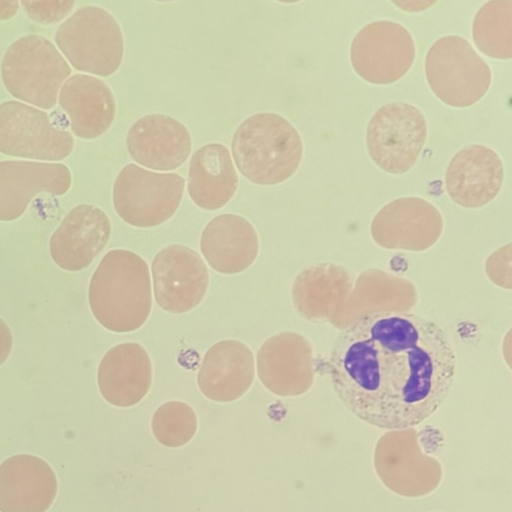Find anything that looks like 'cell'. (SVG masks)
I'll use <instances>...</instances> for the list:
<instances>
[{
    "label": "cell",
    "instance_id": "1",
    "mask_svg": "<svg viewBox=\"0 0 512 512\" xmlns=\"http://www.w3.org/2000/svg\"><path fill=\"white\" fill-rule=\"evenodd\" d=\"M445 329L404 311L366 314L337 335L327 368L334 392L365 423L412 428L444 403L456 375Z\"/></svg>",
    "mask_w": 512,
    "mask_h": 512
},
{
    "label": "cell",
    "instance_id": "2",
    "mask_svg": "<svg viewBox=\"0 0 512 512\" xmlns=\"http://www.w3.org/2000/svg\"><path fill=\"white\" fill-rule=\"evenodd\" d=\"M88 299L94 317L104 328L116 333L139 329L152 308L146 261L129 250L109 251L92 275Z\"/></svg>",
    "mask_w": 512,
    "mask_h": 512
},
{
    "label": "cell",
    "instance_id": "3",
    "mask_svg": "<svg viewBox=\"0 0 512 512\" xmlns=\"http://www.w3.org/2000/svg\"><path fill=\"white\" fill-rule=\"evenodd\" d=\"M231 150L239 172L250 182L263 186L288 180L303 156L296 128L272 112L246 118L234 132Z\"/></svg>",
    "mask_w": 512,
    "mask_h": 512
},
{
    "label": "cell",
    "instance_id": "4",
    "mask_svg": "<svg viewBox=\"0 0 512 512\" xmlns=\"http://www.w3.org/2000/svg\"><path fill=\"white\" fill-rule=\"evenodd\" d=\"M71 75L62 53L45 36L18 38L1 61V77L7 91L23 103L48 110L56 105L63 83Z\"/></svg>",
    "mask_w": 512,
    "mask_h": 512
},
{
    "label": "cell",
    "instance_id": "5",
    "mask_svg": "<svg viewBox=\"0 0 512 512\" xmlns=\"http://www.w3.org/2000/svg\"><path fill=\"white\" fill-rule=\"evenodd\" d=\"M56 44L72 67L100 77L118 70L124 54L122 30L107 10L83 6L60 24Z\"/></svg>",
    "mask_w": 512,
    "mask_h": 512
},
{
    "label": "cell",
    "instance_id": "6",
    "mask_svg": "<svg viewBox=\"0 0 512 512\" xmlns=\"http://www.w3.org/2000/svg\"><path fill=\"white\" fill-rule=\"evenodd\" d=\"M427 83L445 104L465 108L479 101L491 85V70L463 37L439 38L425 59Z\"/></svg>",
    "mask_w": 512,
    "mask_h": 512
},
{
    "label": "cell",
    "instance_id": "7",
    "mask_svg": "<svg viewBox=\"0 0 512 512\" xmlns=\"http://www.w3.org/2000/svg\"><path fill=\"white\" fill-rule=\"evenodd\" d=\"M184 188L185 179L177 173L153 172L129 163L115 179L114 208L132 226L155 227L174 215Z\"/></svg>",
    "mask_w": 512,
    "mask_h": 512
},
{
    "label": "cell",
    "instance_id": "8",
    "mask_svg": "<svg viewBox=\"0 0 512 512\" xmlns=\"http://www.w3.org/2000/svg\"><path fill=\"white\" fill-rule=\"evenodd\" d=\"M374 469L393 493L417 498L432 493L443 477L441 463L424 453L414 428L390 430L374 449Z\"/></svg>",
    "mask_w": 512,
    "mask_h": 512
},
{
    "label": "cell",
    "instance_id": "9",
    "mask_svg": "<svg viewBox=\"0 0 512 512\" xmlns=\"http://www.w3.org/2000/svg\"><path fill=\"white\" fill-rule=\"evenodd\" d=\"M427 136L422 112L405 102L379 108L367 126L366 146L373 162L390 174L410 170L419 158Z\"/></svg>",
    "mask_w": 512,
    "mask_h": 512
},
{
    "label": "cell",
    "instance_id": "10",
    "mask_svg": "<svg viewBox=\"0 0 512 512\" xmlns=\"http://www.w3.org/2000/svg\"><path fill=\"white\" fill-rule=\"evenodd\" d=\"M74 148L71 133L57 127L32 105L8 100L0 104V152L13 157L55 162Z\"/></svg>",
    "mask_w": 512,
    "mask_h": 512
},
{
    "label": "cell",
    "instance_id": "11",
    "mask_svg": "<svg viewBox=\"0 0 512 512\" xmlns=\"http://www.w3.org/2000/svg\"><path fill=\"white\" fill-rule=\"evenodd\" d=\"M416 54L411 33L388 20L364 26L354 37L350 61L358 76L377 85L400 80L411 68Z\"/></svg>",
    "mask_w": 512,
    "mask_h": 512
},
{
    "label": "cell",
    "instance_id": "12",
    "mask_svg": "<svg viewBox=\"0 0 512 512\" xmlns=\"http://www.w3.org/2000/svg\"><path fill=\"white\" fill-rule=\"evenodd\" d=\"M157 304L171 313H185L204 298L209 274L201 256L184 245H170L155 256L151 265Z\"/></svg>",
    "mask_w": 512,
    "mask_h": 512
},
{
    "label": "cell",
    "instance_id": "13",
    "mask_svg": "<svg viewBox=\"0 0 512 512\" xmlns=\"http://www.w3.org/2000/svg\"><path fill=\"white\" fill-rule=\"evenodd\" d=\"M71 184V172L63 163L0 161V221L18 219L36 195L60 196Z\"/></svg>",
    "mask_w": 512,
    "mask_h": 512
},
{
    "label": "cell",
    "instance_id": "14",
    "mask_svg": "<svg viewBox=\"0 0 512 512\" xmlns=\"http://www.w3.org/2000/svg\"><path fill=\"white\" fill-rule=\"evenodd\" d=\"M111 234L107 214L91 204L72 208L51 236L53 261L66 271L88 267L106 246Z\"/></svg>",
    "mask_w": 512,
    "mask_h": 512
},
{
    "label": "cell",
    "instance_id": "15",
    "mask_svg": "<svg viewBox=\"0 0 512 512\" xmlns=\"http://www.w3.org/2000/svg\"><path fill=\"white\" fill-rule=\"evenodd\" d=\"M126 147L140 165L158 171H170L183 165L192 149L188 129L166 114H148L129 129Z\"/></svg>",
    "mask_w": 512,
    "mask_h": 512
},
{
    "label": "cell",
    "instance_id": "16",
    "mask_svg": "<svg viewBox=\"0 0 512 512\" xmlns=\"http://www.w3.org/2000/svg\"><path fill=\"white\" fill-rule=\"evenodd\" d=\"M504 179L503 163L491 148L468 145L458 151L445 173V188L450 198L467 207H481L499 193Z\"/></svg>",
    "mask_w": 512,
    "mask_h": 512
},
{
    "label": "cell",
    "instance_id": "17",
    "mask_svg": "<svg viewBox=\"0 0 512 512\" xmlns=\"http://www.w3.org/2000/svg\"><path fill=\"white\" fill-rule=\"evenodd\" d=\"M56 493V476L44 460L20 454L0 465L1 512H45Z\"/></svg>",
    "mask_w": 512,
    "mask_h": 512
},
{
    "label": "cell",
    "instance_id": "18",
    "mask_svg": "<svg viewBox=\"0 0 512 512\" xmlns=\"http://www.w3.org/2000/svg\"><path fill=\"white\" fill-rule=\"evenodd\" d=\"M58 103L66 113L72 132L82 139H95L111 126L116 102L109 86L99 78L77 73L61 86Z\"/></svg>",
    "mask_w": 512,
    "mask_h": 512
},
{
    "label": "cell",
    "instance_id": "19",
    "mask_svg": "<svg viewBox=\"0 0 512 512\" xmlns=\"http://www.w3.org/2000/svg\"><path fill=\"white\" fill-rule=\"evenodd\" d=\"M101 395L110 404L130 407L148 393L152 365L148 353L138 343H122L103 356L97 374Z\"/></svg>",
    "mask_w": 512,
    "mask_h": 512
},
{
    "label": "cell",
    "instance_id": "20",
    "mask_svg": "<svg viewBox=\"0 0 512 512\" xmlns=\"http://www.w3.org/2000/svg\"><path fill=\"white\" fill-rule=\"evenodd\" d=\"M254 375L251 350L244 343L229 339L208 349L199 368L197 382L207 398L230 402L248 391Z\"/></svg>",
    "mask_w": 512,
    "mask_h": 512
},
{
    "label": "cell",
    "instance_id": "21",
    "mask_svg": "<svg viewBox=\"0 0 512 512\" xmlns=\"http://www.w3.org/2000/svg\"><path fill=\"white\" fill-rule=\"evenodd\" d=\"M201 252L208 264L223 274H236L255 261L259 241L252 224L236 214L214 217L204 228Z\"/></svg>",
    "mask_w": 512,
    "mask_h": 512
},
{
    "label": "cell",
    "instance_id": "22",
    "mask_svg": "<svg viewBox=\"0 0 512 512\" xmlns=\"http://www.w3.org/2000/svg\"><path fill=\"white\" fill-rule=\"evenodd\" d=\"M238 176L231 154L220 143H209L196 150L189 164L188 193L204 210H217L234 196Z\"/></svg>",
    "mask_w": 512,
    "mask_h": 512
},
{
    "label": "cell",
    "instance_id": "23",
    "mask_svg": "<svg viewBox=\"0 0 512 512\" xmlns=\"http://www.w3.org/2000/svg\"><path fill=\"white\" fill-rule=\"evenodd\" d=\"M297 337L281 333L266 340L257 353V372L262 384L280 396L302 391L299 384Z\"/></svg>",
    "mask_w": 512,
    "mask_h": 512
},
{
    "label": "cell",
    "instance_id": "24",
    "mask_svg": "<svg viewBox=\"0 0 512 512\" xmlns=\"http://www.w3.org/2000/svg\"><path fill=\"white\" fill-rule=\"evenodd\" d=\"M512 1L486 2L476 13L472 34L477 48L485 55L507 60L512 56Z\"/></svg>",
    "mask_w": 512,
    "mask_h": 512
},
{
    "label": "cell",
    "instance_id": "25",
    "mask_svg": "<svg viewBox=\"0 0 512 512\" xmlns=\"http://www.w3.org/2000/svg\"><path fill=\"white\" fill-rule=\"evenodd\" d=\"M197 429V418L191 406L180 401L162 404L152 418L156 439L167 447H180L189 442Z\"/></svg>",
    "mask_w": 512,
    "mask_h": 512
},
{
    "label": "cell",
    "instance_id": "26",
    "mask_svg": "<svg viewBox=\"0 0 512 512\" xmlns=\"http://www.w3.org/2000/svg\"><path fill=\"white\" fill-rule=\"evenodd\" d=\"M26 14L32 20L50 24L64 19L75 4L74 1H21Z\"/></svg>",
    "mask_w": 512,
    "mask_h": 512
},
{
    "label": "cell",
    "instance_id": "27",
    "mask_svg": "<svg viewBox=\"0 0 512 512\" xmlns=\"http://www.w3.org/2000/svg\"><path fill=\"white\" fill-rule=\"evenodd\" d=\"M12 346V332L7 323L0 317V365H2L9 357Z\"/></svg>",
    "mask_w": 512,
    "mask_h": 512
},
{
    "label": "cell",
    "instance_id": "28",
    "mask_svg": "<svg viewBox=\"0 0 512 512\" xmlns=\"http://www.w3.org/2000/svg\"><path fill=\"white\" fill-rule=\"evenodd\" d=\"M18 1H0V20L12 18L18 11Z\"/></svg>",
    "mask_w": 512,
    "mask_h": 512
}]
</instances>
